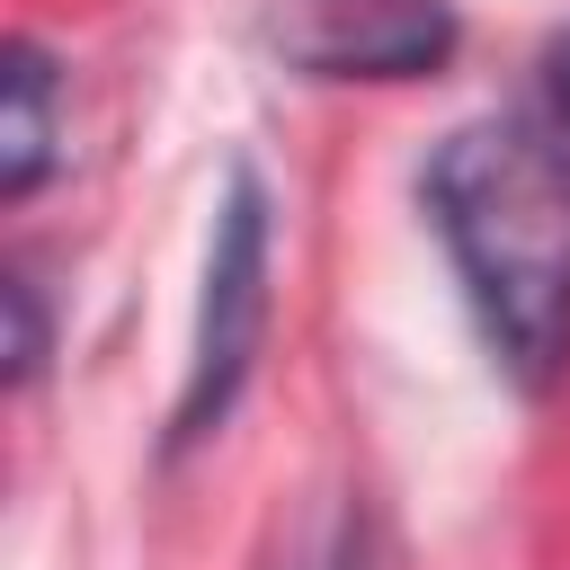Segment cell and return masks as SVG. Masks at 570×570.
<instances>
[{"instance_id":"obj_1","label":"cell","mask_w":570,"mask_h":570,"mask_svg":"<svg viewBox=\"0 0 570 570\" xmlns=\"http://www.w3.org/2000/svg\"><path fill=\"white\" fill-rule=\"evenodd\" d=\"M428 232L517 392L570 374V125L552 107H490L436 134L419 169Z\"/></svg>"},{"instance_id":"obj_2","label":"cell","mask_w":570,"mask_h":570,"mask_svg":"<svg viewBox=\"0 0 570 570\" xmlns=\"http://www.w3.org/2000/svg\"><path fill=\"white\" fill-rule=\"evenodd\" d=\"M267 276H276V196L249 160H232V178L214 196V232H205L187 374L169 401V454L223 436V419L240 410V392L258 374V338H267Z\"/></svg>"},{"instance_id":"obj_3","label":"cell","mask_w":570,"mask_h":570,"mask_svg":"<svg viewBox=\"0 0 570 570\" xmlns=\"http://www.w3.org/2000/svg\"><path fill=\"white\" fill-rule=\"evenodd\" d=\"M258 36L294 80H428L454 62V0H258Z\"/></svg>"},{"instance_id":"obj_4","label":"cell","mask_w":570,"mask_h":570,"mask_svg":"<svg viewBox=\"0 0 570 570\" xmlns=\"http://www.w3.org/2000/svg\"><path fill=\"white\" fill-rule=\"evenodd\" d=\"M62 160V62L36 36H9V116H0V196L27 205Z\"/></svg>"},{"instance_id":"obj_5","label":"cell","mask_w":570,"mask_h":570,"mask_svg":"<svg viewBox=\"0 0 570 570\" xmlns=\"http://www.w3.org/2000/svg\"><path fill=\"white\" fill-rule=\"evenodd\" d=\"M285 570H374L365 561V517L356 508H321L303 525V543L285 552Z\"/></svg>"},{"instance_id":"obj_6","label":"cell","mask_w":570,"mask_h":570,"mask_svg":"<svg viewBox=\"0 0 570 570\" xmlns=\"http://www.w3.org/2000/svg\"><path fill=\"white\" fill-rule=\"evenodd\" d=\"M0 303H9V383H36V365H45V303H36V276L9 267Z\"/></svg>"},{"instance_id":"obj_7","label":"cell","mask_w":570,"mask_h":570,"mask_svg":"<svg viewBox=\"0 0 570 570\" xmlns=\"http://www.w3.org/2000/svg\"><path fill=\"white\" fill-rule=\"evenodd\" d=\"M534 71H543V80H534V107H552V116L570 125V27L543 45V62H534Z\"/></svg>"}]
</instances>
